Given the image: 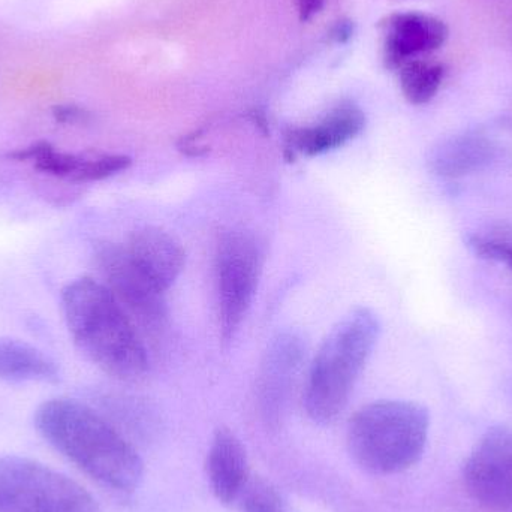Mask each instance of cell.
<instances>
[{
    "instance_id": "6da1fadb",
    "label": "cell",
    "mask_w": 512,
    "mask_h": 512,
    "mask_svg": "<svg viewBox=\"0 0 512 512\" xmlns=\"http://www.w3.org/2000/svg\"><path fill=\"white\" fill-rule=\"evenodd\" d=\"M39 435L102 486L134 492L144 477V463L135 448L84 403L51 399L35 412Z\"/></svg>"
},
{
    "instance_id": "7a4b0ae2",
    "label": "cell",
    "mask_w": 512,
    "mask_h": 512,
    "mask_svg": "<svg viewBox=\"0 0 512 512\" xmlns=\"http://www.w3.org/2000/svg\"><path fill=\"white\" fill-rule=\"evenodd\" d=\"M62 310L77 348L102 372L137 381L149 369L143 339L105 283L78 277L62 291Z\"/></svg>"
},
{
    "instance_id": "3957f363",
    "label": "cell",
    "mask_w": 512,
    "mask_h": 512,
    "mask_svg": "<svg viewBox=\"0 0 512 512\" xmlns=\"http://www.w3.org/2000/svg\"><path fill=\"white\" fill-rule=\"evenodd\" d=\"M379 334L378 315L360 306L346 313L325 337L304 388V408L315 423L328 424L342 414Z\"/></svg>"
},
{
    "instance_id": "277c9868",
    "label": "cell",
    "mask_w": 512,
    "mask_h": 512,
    "mask_svg": "<svg viewBox=\"0 0 512 512\" xmlns=\"http://www.w3.org/2000/svg\"><path fill=\"white\" fill-rule=\"evenodd\" d=\"M430 417L424 406L406 400H381L355 412L348 426L352 460L373 475L399 474L423 456Z\"/></svg>"
},
{
    "instance_id": "5b68a950",
    "label": "cell",
    "mask_w": 512,
    "mask_h": 512,
    "mask_svg": "<svg viewBox=\"0 0 512 512\" xmlns=\"http://www.w3.org/2000/svg\"><path fill=\"white\" fill-rule=\"evenodd\" d=\"M0 512H99L96 499L50 466L0 456Z\"/></svg>"
},
{
    "instance_id": "8992f818",
    "label": "cell",
    "mask_w": 512,
    "mask_h": 512,
    "mask_svg": "<svg viewBox=\"0 0 512 512\" xmlns=\"http://www.w3.org/2000/svg\"><path fill=\"white\" fill-rule=\"evenodd\" d=\"M262 273V251L245 230H230L219 237L216 249L219 324L222 339L236 336L258 289Z\"/></svg>"
},
{
    "instance_id": "52a82bcc",
    "label": "cell",
    "mask_w": 512,
    "mask_h": 512,
    "mask_svg": "<svg viewBox=\"0 0 512 512\" xmlns=\"http://www.w3.org/2000/svg\"><path fill=\"white\" fill-rule=\"evenodd\" d=\"M96 264L114 297L146 333L158 334L168 321L164 292L159 291L129 258L125 246L104 243L95 252Z\"/></svg>"
},
{
    "instance_id": "ba28073f",
    "label": "cell",
    "mask_w": 512,
    "mask_h": 512,
    "mask_svg": "<svg viewBox=\"0 0 512 512\" xmlns=\"http://www.w3.org/2000/svg\"><path fill=\"white\" fill-rule=\"evenodd\" d=\"M465 484L475 502L493 512H512V429L493 427L465 466Z\"/></svg>"
},
{
    "instance_id": "9c48e42d",
    "label": "cell",
    "mask_w": 512,
    "mask_h": 512,
    "mask_svg": "<svg viewBox=\"0 0 512 512\" xmlns=\"http://www.w3.org/2000/svg\"><path fill=\"white\" fill-rule=\"evenodd\" d=\"M125 246L135 267L161 292H167L174 285L186 262L182 243L156 227L141 228L129 236Z\"/></svg>"
},
{
    "instance_id": "30bf717a",
    "label": "cell",
    "mask_w": 512,
    "mask_h": 512,
    "mask_svg": "<svg viewBox=\"0 0 512 512\" xmlns=\"http://www.w3.org/2000/svg\"><path fill=\"white\" fill-rule=\"evenodd\" d=\"M366 116L360 108L343 104L334 108L318 125L295 128L286 134V156H318L345 146L363 132Z\"/></svg>"
},
{
    "instance_id": "8fae6325",
    "label": "cell",
    "mask_w": 512,
    "mask_h": 512,
    "mask_svg": "<svg viewBox=\"0 0 512 512\" xmlns=\"http://www.w3.org/2000/svg\"><path fill=\"white\" fill-rule=\"evenodd\" d=\"M388 26L390 29L385 44V57L390 68L405 65L408 59L417 54L438 50L445 44L450 33L444 21L418 12L393 15Z\"/></svg>"
},
{
    "instance_id": "7c38bea8",
    "label": "cell",
    "mask_w": 512,
    "mask_h": 512,
    "mask_svg": "<svg viewBox=\"0 0 512 512\" xmlns=\"http://www.w3.org/2000/svg\"><path fill=\"white\" fill-rule=\"evenodd\" d=\"M207 477L216 499L233 504L249 481V460L245 445L230 429L216 430L207 457Z\"/></svg>"
},
{
    "instance_id": "4fadbf2b",
    "label": "cell",
    "mask_w": 512,
    "mask_h": 512,
    "mask_svg": "<svg viewBox=\"0 0 512 512\" xmlns=\"http://www.w3.org/2000/svg\"><path fill=\"white\" fill-rule=\"evenodd\" d=\"M306 354V339L298 331H282L271 339L261 367V394L267 408L282 403Z\"/></svg>"
},
{
    "instance_id": "5bb4252c",
    "label": "cell",
    "mask_w": 512,
    "mask_h": 512,
    "mask_svg": "<svg viewBox=\"0 0 512 512\" xmlns=\"http://www.w3.org/2000/svg\"><path fill=\"white\" fill-rule=\"evenodd\" d=\"M495 158L492 141L480 135H465L442 143L430 155L429 164L436 176L457 179L483 170Z\"/></svg>"
},
{
    "instance_id": "9a60e30c",
    "label": "cell",
    "mask_w": 512,
    "mask_h": 512,
    "mask_svg": "<svg viewBox=\"0 0 512 512\" xmlns=\"http://www.w3.org/2000/svg\"><path fill=\"white\" fill-rule=\"evenodd\" d=\"M59 366L41 349L15 339L0 340V379L6 382H57Z\"/></svg>"
},
{
    "instance_id": "2e32d148",
    "label": "cell",
    "mask_w": 512,
    "mask_h": 512,
    "mask_svg": "<svg viewBox=\"0 0 512 512\" xmlns=\"http://www.w3.org/2000/svg\"><path fill=\"white\" fill-rule=\"evenodd\" d=\"M444 66L439 63L411 60L402 66L400 86L411 104L424 105L435 98L444 80Z\"/></svg>"
},
{
    "instance_id": "e0dca14e",
    "label": "cell",
    "mask_w": 512,
    "mask_h": 512,
    "mask_svg": "<svg viewBox=\"0 0 512 512\" xmlns=\"http://www.w3.org/2000/svg\"><path fill=\"white\" fill-rule=\"evenodd\" d=\"M132 159L125 155L81 156L74 182L90 183L110 179L131 167Z\"/></svg>"
},
{
    "instance_id": "ac0fdd59",
    "label": "cell",
    "mask_w": 512,
    "mask_h": 512,
    "mask_svg": "<svg viewBox=\"0 0 512 512\" xmlns=\"http://www.w3.org/2000/svg\"><path fill=\"white\" fill-rule=\"evenodd\" d=\"M242 512H283V502L277 490L262 478H249L239 496Z\"/></svg>"
},
{
    "instance_id": "d6986e66",
    "label": "cell",
    "mask_w": 512,
    "mask_h": 512,
    "mask_svg": "<svg viewBox=\"0 0 512 512\" xmlns=\"http://www.w3.org/2000/svg\"><path fill=\"white\" fill-rule=\"evenodd\" d=\"M469 248L480 255L481 258L492 259L501 262L512 270V246L498 240L484 239V237H469Z\"/></svg>"
},
{
    "instance_id": "ffe728a7",
    "label": "cell",
    "mask_w": 512,
    "mask_h": 512,
    "mask_svg": "<svg viewBox=\"0 0 512 512\" xmlns=\"http://www.w3.org/2000/svg\"><path fill=\"white\" fill-rule=\"evenodd\" d=\"M54 119L66 125H75V123H84L89 120V113L77 105H57L53 110Z\"/></svg>"
},
{
    "instance_id": "44dd1931",
    "label": "cell",
    "mask_w": 512,
    "mask_h": 512,
    "mask_svg": "<svg viewBox=\"0 0 512 512\" xmlns=\"http://www.w3.org/2000/svg\"><path fill=\"white\" fill-rule=\"evenodd\" d=\"M333 36L337 39V41H345V39H348L349 36H351V26L346 23L337 24Z\"/></svg>"
},
{
    "instance_id": "7402d4cb",
    "label": "cell",
    "mask_w": 512,
    "mask_h": 512,
    "mask_svg": "<svg viewBox=\"0 0 512 512\" xmlns=\"http://www.w3.org/2000/svg\"><path fill=\"white\" fill-rule=\"evenodd\" d=\"M298 2L306 8L312 9L322 8V5H324V0H298Z\"/></svg>"
}]
</instances>
